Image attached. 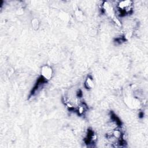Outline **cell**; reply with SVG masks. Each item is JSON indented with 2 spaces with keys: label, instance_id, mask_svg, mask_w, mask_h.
Instances as JSON below:
<instances>
[{
  "label": "cell",
  "instance_id": "cell-3",
  "mask_svg": "<svg viewBox=\"0 0 148 148\" xmlns=\"http://www.w3.org/2000/svg\"><path fill=\"white\" fill-rule=\"evenodd\" d=\"M85 86L87 88H92L94 87V82L91 77H88L85 82Z\"/></svg>",
  "mask_w": 148,
  "mask_h": 148
},
{
  "label": "cell",
  "instance_id": "cell-1",
  "mask_svg": "<svg viewBox=\"0 0 148 148\" xmlns=\"http://www.w3.org/2000/svg\"><path fill=\"white\" fill-rule=\"evenodd\" d=\"M132 2L130 1H121L119 3V8L121 14H126L130 12L131 10Z\"/></svg>",
  "mask_w": 148,
  "mask_h": 148
},
{
  "label": "cell",
  "instance_id": "cell-2",
  "mask_svg": "<svg viewBox=\"0 0 148 148\" xmlns=\"http://www.w3.org/2000/svg\"><path fill=\"white\" fill-rule=\"evenodd\" d=\"M41 75L46 80L50 79L53 75L52 68L47 65L43 66L41 68Z\"/></svg>",
  "mask_w": 148,
  "mask_h": 148
}]
</instances>
